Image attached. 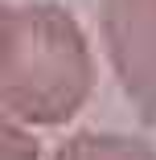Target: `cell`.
Returning <instances> with one entry per match:
<instances>
[{
  "label": "cell",
  "mask_w": 156,
  "mask_h": 160,
  "mask_svg": "<svg viewBox=\"0 0 156 160\" xmlns=\"http://www.w3.org/2000/svg\"><path fill=\"white\" fill-rule=\"evenodd\" d=\"M86 82V58L74 25L62 12H25L4 25L0 41V86L8 99L33 111H62Z\"/></svg>",
  "instance_id": "1"
},
{
  "label": "cell",
  "mask_w": 156,
  "mask_h": 160,
  "mask_svg": "<svg viewBox=\"0 0 156 160\" xmlns=\"http://www.w3.org/2000/svg\"><path fill=\"white\" fill-rule=\"evenodd\" d=\"M115 62L144 103H156V0H107Z\"/></svg>",
  "instance_id": "2"
}]
</instances>
